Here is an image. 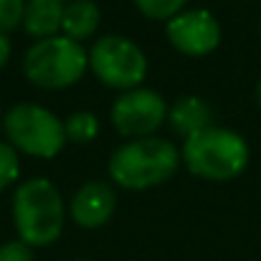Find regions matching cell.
Masks as SVG:
<instances>
[{
    "instance_id": "obj_1",
    "label": "cell",
    "mask_w": 261,
    "mask_h": 261,
    "mask_svg": "<svg viewBox=\"0 0 261 261\" xmlns=\"http://www.w3.org/2000/svg\"><path fill=\"white\" fill-rule=\"evenodd\" d=\"M13 221L18 241L31 249L59 241L66 223V208L59 188L48 177L23 180L13 195Z\"/></svg>"
},
{
    "instance_id": "obj_2",
    "label": "cell",
    "mask_w": 261,
    "mask_h": 261,
    "mask_svg": "<svg viewBox=\"0 0 261 261\" xmlns=\"http://www.w3.org/2000/svg\"><path fill=\"white\" fill-rule=\"evenodd\" d=\"M180 160V150L165 137L129 140L112 152L109 177L124 190H147L170 180Z\"/></svg>"
},
{
    "instance_id": "obj_3",
    "label": "cell",
    "mask_w": 261,
    "mask_h": 261,
    "mask_svg": "<svg viewBox=\"0 0 261 261\" xmlns=\"http://www.w3.org/2000/svg\"><path fill=\"white\" fill-rule=\"evenodd\" d=\"M180 158L190 173L203 180H231L246 170L249 145L231 129L208 127L182 140Z\"/></svg>"
},
{
    "instance_id": "obj_4",
    "label": "cell",
    "mask_w": 261,
    "mask_h": 261,
    "mask_svg": "<svg viewBox=\"0 0 261 261\" xmlns=\"http://www.w3.org/2000/svg\"><path fill=\"white\" fill-rule=\"evenodd\" d=\"M89 69V54L79 41L54 36L36 41L23 56V74L33 87L66 89L74 87Z\"/></svg>"
},
{
    "instance_id": "obj_5",
    "label": "cell",
    "mask_w": 261,
    "mask_h": 261,
    "mask_svg": "<svg viewBox=\"0 0 261 261\" xmlns=\"http://www.w3.org/2000/svg\"><path fill=\"white\" fill-rule=\"evenodd\" d=\"M3 129H5L8 142L18 152L31 155V158L51 160L66 145L64 122L54 112L33 101L13 104L3 114Z\"/></svg>"
},
{
    "instance_id": "obj_6",
    "label": "cell",
    "mask_w": 261,
    "mask_h": 261,
    "mask_svg": "<svg viewBox=\"0 0 261 261\" xmlns=\"http://www.w3.org/2000/svg\"><path fill=\"white\" fill-rule=\"evenodd\" d=\"M89 69L104 87L129 91L145 82L147 56L132 38L109 33L89 48Z\"/></svg>"
},
{
    "instance_id": "obj_7",
    "label": "cell",
    "mask_w": 261,
    "mask_h": 261,
    "mask_svg": "<svg viewBox=\"0 0 261 261\" xmlns=\"http://www.w3.org/2000/svg\"><path fill=\"white\" fill-rule=\"evenodd\" d=\"M168 112L170 107L160 91L137 87L122 91V96L114 101L112 124L122 137H129V140L155 137V132L168 119Z\"/></svg>"
},
{
    "instance_id": "obj_8",
    "label": "cell",
    "mask_w": 261,
    "mask_h": 261,
    "mask_svg": "<svg viewBox=\"0 0 261 261\" xmlns=\"http://www.w3.org/2000/svg\"><path fill=\"white\" fill-rule=\"evenodd\" d=\"M165 36L175 51L185 56H205L213 54L221 43V23L211 10L193 8L182 10L165 23Z\"/></svg>"
},
{
    "instance_id": "obj_9",
    "label": "cell",
    "mask_w": 261,
    "mask_h": 261,
    "mask_svg": "<svg viewBox=\"0 0 261 261\" xmlns=\"http://www.w3.org/2000/svg\"><path fill=\"white\" fill-rule=\"evenodd\" d=\"M117 208V195L112 190L109 182H101V180H91L84 182L74 198H71V218L82 226V228H99L104 226L112 213Z\"/></svg>"
},
{
    "instance_id": "obj_10",
    "label": "cell",
    "mask_w": 261,
    "mask_h": 261,
    "mask_svg": "<svg viewBox=\"0 0 261 261\" xmlns=\"http://www.w3.org/2000/svg\"><path fill=\"white\" fill-rule=\"evenodd\" d=\"M64 8V0H25L23 31L38 41L61 36Z\"/></svg>"
},
{
    "instance_id": "obj_11",
    "label": "cell",
    "mask_w": 261,
    "mask_h": 261,
    "mask_svg": "<svg viewBox=\"0 0 261 261\" xmlns=\"http://www.w3.org/2000/svg\"><path fill=\"white\" fill-rule=\"evenodd\" d=\"M168 122L182 140H188L190 135L213 127V112L200 96H180L168 112Z\"/></svg>"
},
{
    "instance_id": "obj_12",
    "label": "cell",
    "mask_w": 261,
    "mask_h": 261,
    "mask_svg": "<svg viewBox=\"0 0 261 261\" xmlns=\"http://www.w3.org/2000/svg\"><path fill=\"white\" fill-rule=\"evenodd\" d=\"M99 20H101V10L94 0H71L64 8L61 36L82 43L84 38L94 36V31L99 28Z\"/></svg>"
},
{
    "instance_id": "obj_13",
    "label": "cell",
    "mask_w": 261,
    "mask_h": 261,
    "mask_svg": "<svg viewBox=\"0 0 261 261\" xmlns=\"http://www.w3.org/2000/svg\"><path fill=\"white\" fill-rule=\"evenodd\" d=\"M64 132H66V140L69 142H76V145H84V142H91L96 135H99V119L94 112H74L66 117L64 122Z\"/></svg>"
},
{
    "instance_id": "obj_14",
    "label": "cell",
    "mask_w": 261,
    "mask_h": 261,
    "mask_svg": "<svg viewBox=\"0 0 261 261\" xmlns=\"http://www.w3.org/2000/svg\"><path fill=\"white\" fill-rule=\"evenodd\" d=\"M185 3L188 0H135L137 10L152 20H170L177 13H182Z\"/></svg>"
},
{
    "instance_id": "obj_15",
    "label": "cell",
    "mask_w": 261,
    "mask_h": 261,
    "mask_svg": "<svg viewBox=\"0 0 261 261\" xmlns=\"http://www.w3.org/2000/svg\"><path fill=\"white\" fill-rule=\"evenodd\" d=\"M20 175V160H18V150L10 142H0V193L5 188H10Z\"/></svg>"
},
{
    "instance_id": "obj_16",
    "label": "cell",
    "mask_w": 261,
    "mask_h": 261,
    "mask_svg": "<svg viewBox=\"0 0 261 261\" xmlns=\"http://www.w3.org/2000/svg\"><path fill=\"white\" fill-rule=\"evenodd\" d=\"M25 0H0V33H10L23 23Z\"/></svg>"
},
{
    "instance_id": "obj_17",
    "label": "cell",
    "mask_w": 261,
    "mask_h": 261,
    "mask_svg": "<svg viewBox=\"0 0 261 261\" xmlns=\"http://www.w3.org/2000/svg\"><path fill=\"white\" fill-rule=\"evenodd\" d=\"M0 261H33V251L23 241H8L0 246Z\"/></svg>"
},
{
    "instance_id": "obj_18",
    "label": "cell",
    "mask_w": 261,
    "mask_h": 261,
    "mask_svg": "<svg viewBox=\"0 0 261 261\" xmlns=\"http://www.w3.org/2000/svg\"><path fill=\"white\" fill-rule=\"evenodd\" d=\"M8 59H10V38L0 33V69L8 64Z\"/></svg>"
},
{
    "instance_id": "obj_19",
    "label": "cell",
    "mask_w": 261,
    "mask_h": 261,
    "mask_svg": "<svg viewBox=\"0 0 261 261\" xmlns=\"http://www.w3.org/2000/svg\"><path fill=\"white\" fill-rule=\"evenodd\" d=\"M256 99H259V107H261V82H259V89H256Z\"/></svg>"
},
{
    "instance_id": "obj_20",
    "label": "cell",
    "mask_w": 261,
    "mask_h": 261,
    "mask_svg": "<svg viewBox=\"0 0 261 261\" xmlns=\"http://www.w3.org/2000/svg\"><path fill=\"white\" fill-rule=\"evenodd\" d=\"M76 261H87V259H76Z\"/></svg>"
}]
</instances>
